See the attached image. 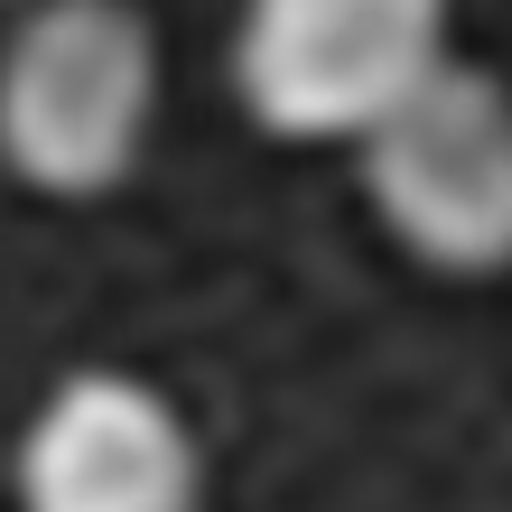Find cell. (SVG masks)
I'll return each instance as SVG.
<instances>
[{"instance_id":"4","label":"cell","mask_w":512,"mask_h":512,"mask_svg":"<svg viewBox=\"0 0 512 512\" xmlns=\"http://www.w3.org/2000/svg\"><path fill=\"white\" fill-rule=\"evenodd\" d=\"M10 485L19 512H196L205 447L159 382L84 364L28 410Z\"/></svg>"},{"instance_id":"2","label":"cell","mask_w":512,"mask_h":512,"mask_svg":"<svg viewBox=\"0 0 512 512\" xmlns=\"http://www.w3.org/2000/svg\"><path fill=\"white\" fill-rule=\"evenodd\" d=\"M447 66V0H243L233 94L270 140L364 149Z\"/></svg>"},{"instance_id":"3","label":"cell","mask_w":512,"mask_h":512,"mask_svg":"<svg viewBox=\"0 0 512 512\" xmlns=\"http://www.w3.org/2000/svg\"><path fill=\"white\" fill-rule=\"evenodd\" d=\"M364 196L419 270H512V84L447 56L364 140Z\"/></svg>"},{"instance_id":"1","label":"cell","mask_w":512,"mask_h":512,"mask_svg":"<svg viewBox=\"0 0 512 512\" xmlns=\"http://www.w3.org/2000/svg\"><path fill=\"white\" fill-rule=\"evenodd\" d=\"M159 38L131 0H28L0 47V168L38 196H112L149 149Z\"/></svg>"}]
</instances>
